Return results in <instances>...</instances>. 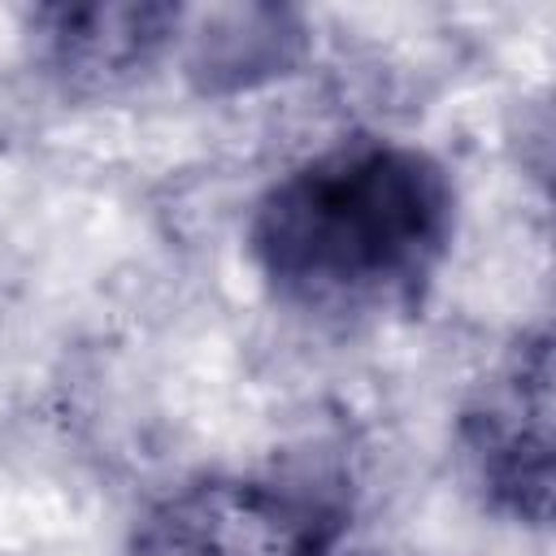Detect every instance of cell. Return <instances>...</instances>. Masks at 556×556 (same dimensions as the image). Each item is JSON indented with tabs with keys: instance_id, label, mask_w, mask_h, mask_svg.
Here are the masks:
<instances>
[{
	"instance_id": "7a4b0ae2",
	"label": "cell",
	"mask_w": 556,
	"mask_h": 556,
	"mask_svg": "<svg viewBox=\"0 0 556 556\" xmlns=\"http://www.w3.org/2000/svg\"><path fill=\"white\" fill-rule=\"evenodd\" d=\"M126 556H374L352 543V508L313 473H208L161 495Z\"/></svg>"
},
{
	"instance_id": "277c9868",
	"label": "cell",
	"mask_w": 556,
	"mask_h": 556,
	"mask_svg": "<svg viewBox=\"0 0 556 556\" xmlns=\"http://www.w3.org/2000/svg\"><path fill=\"white\" fill-rule=\"evenodd\" d=\"M187 9L161 0L39 4L22 17L30 65L74 100H100L143 83L178 52Z\"/></svg>"
},
{
	"instance_id": "5b68a950",
	"label": "cell",
	"mask_w": 556,
	"mask_h": 556,
	"mask_svg": "<svg viewBox=\"0 0 556 556\" xmlns=\"http://www.w3.org/2000/svg\"><path fill=\"white\" fill-rule=\"evenodd\" d=\"M313 52V26L291 4H213L182 22V78L204 100L252 96L291 78Z\"/></svg>"
},
{
	"instance_id": "6da1fadb",
	"label": "cell",
	"mask_w": 556,
	"mask_h": 556,
	"mask_svg": "<svg viewBox=\"0 0 556 556\" xmlns=\"http://www.w3.org/2000/svg\"><path fill=\"white\" fill-rule=\"evenodd\" d=\"M456 222V178L430 148L352 135L265 182L248 208L243 252L282 308L361 326L426 304Z\"/></svg>"
},
{
	"instance_id": "3957f363",
	"label": "cell",
	"mask_w": 556,
	"mask_h": 556,
	"mask_svg": "<svg viewBox=\"0 0 556 556\" xmlns=\"http://www.w3.org/2000/svg\"><path fill=\"white\" fill-rule=\"evenodd\" d=\"M452 456L473 500L513 526L543 530L552 504V334L521 339L469 387L452 421Z\"/></svg>"
}]
</instances>
